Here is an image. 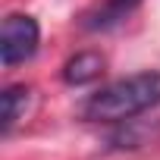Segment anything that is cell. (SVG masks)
I'll return each mask as SVG.
<instances>
[{
	"label": "cell",
	"instance_id": "1",
	"mask_svg": "<svg viewBox=\"0 0 160 160\" xmlns=\"http://www.w3.org/2000/svg\"><path fill=\"white\" fill-rule=\"evenodd\" d=\"M157 104H160V69H144L94 91L85 101L82 116L88 122H129L154 110Z\"/></svg>",
	"mask_w": 160,
	"mask_h": 160
},
{
	"label": "cell",
	"instance_id": "2",
	"mask_svg": "<svg viewBox=\"0 0 160 160\" xmlns=\"http://www.w3.org/2000/svg\"><path fill=\"white\" fill-rule=\"evenodd\" d=\"M38 44H41V28L32 16L10 13L3 19V28H0V60H3V66L32 60L38 53Z\"/></svg>",
	"mask_w": 160,
	"mask_h": 160
},
{
	"label": "cell",
	"instance_id": "3",
	"mask_svg": "<svg viewBox=\"0 0 160 160\" xmlns=\"http://www.w3.org/2000/svg\"><path fill=\"white\" fill-rule=\"evenodd\" d=\"M138 3H141V0H101L94 10H88L82 16V28L85 32H110L119 22H126L135 13Z\"/></svg>",
	"mask_w": 160,
	"mask_h": 160
},
{
	"label": "cell",
	"instance_id": "4",
	"mask_svg": "<svg viewBox=\"0 0 160 160\" xmlns=\"http://www.w3.org/2000/svg\"><path fill=\"white\" fill-rule=\"evenodd\" d=\"M101 72H104V57L98 50H82V53H75V57L66 60L63 82L66 85H75V88L78 85H91V82L101 78Z\"/></svg>",
	"mask_w": 160,
	"mask_h": 160
},
{
	"label": "cell",
	"instance_id": "5",
	"mask_svg": "<svg viewBox=\"0 0 160 160\" xmlns=\"http://www.w3.org/2000/svg\"><path fill=\"white\" fill-rule=\"evenodd\" d=\"M3 135H10L16 129L19 119H25V110H28V101H32V88L25 85H10L3 88Z\"/></svg>",
	"mask_w": 160,
	"mask_h": 160
}]
</instances>
